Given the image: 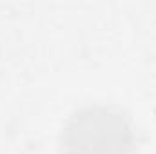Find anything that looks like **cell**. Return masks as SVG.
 Listing matches in <instances>:
<instances>
[{
  "instance_id": "cell-1",
  "label": "cell",
  "mask_w": 156,
  "mask_h": 154,
  "mask_svg": "<svg viewBox=\"0 0 156 154\" xmlns=\"http://www.w3.org/2000/svg\"><path fill=\"white\" fill-rule=\"evenodd\" d=\"M69 154H125L129 147V129L120 114L104 109H91L76 116L67 129Z\"/></svg>"
}]
</instances>
